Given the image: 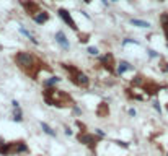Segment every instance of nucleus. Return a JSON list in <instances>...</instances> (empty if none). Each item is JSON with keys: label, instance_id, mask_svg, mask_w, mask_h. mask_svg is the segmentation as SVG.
<instances>
[{"label": "nucleus", "instance_id": "16", "mask_svg": "<svg viewBox=\"0 0 168 156\" xmlns=\"http://www.w3.org/2000/svg\"><path fill=\"white\" fill-rule=\"evenodd\" d=\"M149 55H150V57H158V54H157L155 51H152V49L149 51Z\"/></svg>", "mask_w": 168, "mask_h": 156}, {"label": "nucleus", "instance_id": "18", "mask_svg": "<svg viewBox=\"0 0 168 156\" xmlns=\"http://www.w3.org/2000/svg\"><path fill=\"white\" fill-rule=\"evenodd\" d=\"M96 133H98L100 137H103V135H105V132H103V130H100V129H96Z\"/></svg>", "mask_w": 168, "mask_h": 156}, {"label": "nucleus", "instance_id": "11", "mask_svg": "<svg viewBox=\"0 0 168 156\" xmlns=\"http://www.w3.org/2000/svg\"><path fill=\"white\" fill-rule=\"evenodd\" d=\"M41 129L44 130V133H47V135H51V137H56V132L51 129V127L46 124V122H41Z\"/></svg>", "mask_w": 168, "mask_h": 156}, {"label": "nucleus", "instance_id": "4", "mask_svg": "<svg viewBox=\"0 0 168 156\" xmlns=\"http://www.w3.org/2000/svg\"><path fill=\"white\" fill-rule=\"evenodd\" d=\"M57 13H59V16L64 20L65 25H69L74 31H77V23L74 21V18H72V15H70L67 10H65V8H59V10H57Z\"/></svg>", "mask_w": 168, "mask_h": 156}, {"label": "nucleus", "instance_id": "6", "mask_svg": "<svg viewBox=\"0 0 168 156\" xmlns=\"http://www.w3.org/2000/svg\"><path fill=\"white\" fill-rule=\"evenodd\" d=\"M56 42H57V44H59L62 49H69V47H70L67 38H65V34H64L62 31H57V33H56Z\"/></svg>", "mask_w": 168, "mask_h": 156}, {"label": "nucleus", "instance_id": "7", "mask_svg": "<svg viewBox=\"0 0 168 156\" xmlns=\"http://www.w3.org/2000/svg\"><path fill=\"white\" fill-rule=\"evenodd\" d=\"M33 20L36 21V23H39V25H42V23H46V21L49 20V13L47 11H39V13H36V15L33 16Z\"/></svg>", "mask_w": 168, "mask_h": 156}, {"label": "nucleus", "instance_id": "21", "mask_svg": "<svg viewBox=\"0 0 168 156\" xmlns=\"http://www.w3.org/2000/svg\"><path fill=\"white\" fill-rule=\"evenodd\" d=\"M83 2H86V3H90V2H91V0H83Z\"/></svg>", "mask_w": 168, "mask_h": 156}, {"label": "nucleus", "instance_id": "20", "mask_svg": "<svg viewBox=\"0 0 168 156\" xmlns=\"http://www.w3.org/2000/svg\"><path fill=\"white\" fill-rule=\"evenodd\" d=\"M101 2H103L105 5H108V0H101Z\"/></svg>", "mask_w": 168, "mask_h": 156}, {"label": "nucleus", "instance_id": "15", "mask_svg": "<svg viewBox=\"0 0 168 156\" xmlns=\"http://www.w3.org/2000/svg\"><path fill=\"white\" fill-rule=\"evenodd\" d=\"M88 54H91V55H98V49H96V47H88Z\"/></svg>", "mask_w": 168, "mask_h": 156}, {"label": "nucleus", "instance_id": "5", "mask_svg": "<svg viewBox=\"0 0 168 156\" xmlns=\"http://www.w3.org/2000/svg\"><path fill=\"white\" fill-rule=\"evenodd\" d=\"M21 5L25 7V10L28 11V13H31V15L34 16L36 13H39L41 10H39V7H38V3H33V2H26V0H21Z\"/></svg>", "mask_w": 168, "mask_h": 156}, {"label": "nucleus", "instance_id": "17", "mask_svg": "<svg viewBox=\"0 0 168 156\" xmlns=\"http://www.w3.org/2000/svg\"><path fill=\"white\" fill-rule=\"evenodd\" d=\"M153 108H155V109H157L158 112H162V108H160V104H158L157 101H155V103H153Z\"/></svg>", "mask_w": 168, "mask_h": 156}, {"label": "nucleus", "instance_id": "13", "mask_svg": "<svg viewBox=\"0 0 168 156\" xmlns=\"http://www.w3.org/2000/svg\"><path fill=\"white\" fill-rule=\"evenodd\" d=\"M61 81V78H57V76H52V78H49V80L44 81V86H52V85L56 83H59Z\"/></svg>", "mask_w": 168, "mask_h": 156}, {"label": "nucleus", "instance_id": "8", "mask_svg": "<svg viewBox=\"0 0 168 156\" xmlns=\"http://www.w3.org/2000/svg\"><path fill=\"white\" fill-rule=\"evenodd\" d=\"M160 21H162V26H163V31H165V36L168 39V13H163L160 16Z\"/></svg>", "mask_w": 168, "mask_h": 156}, {"label": "nucleus", "instance_id": "22", "mask_svg": "<svg viewBox=\"0 0 168 156\" xmlns=\"http://www.w3.org/2000/svg\"><path fill=\"white\" fill-rule=\"evenodd\" d=\"M165 70H166V72H168V63H166V67H165Z\"/></svg>", "mask_w": 168, "mask_h": 156}, {"label": "nucleus", "instance_id": "12", "mask_svg": "<svg viewBox=\"0 0 168 156\" xmlns=\"http://www.w3.org/2000/svg\"><path fill=\"white\" fill-rule=\"evenodd\" d=\"M131 23H132L134 26H139V28H149L150 23H147V21H142V20H131Z\"/></svg>", "mask_w": 168, "mask_h": 156}, {"label": "nucleus", "instance_id": "19", "mask_svg": "<svg viewBox=\"0 0 168 156\" xmlns=\"http://www.w3.org/2000/svg\"><path fill=\"white\" fill-rule=\"evenodd\" d=\"M129 114L131 116H136V109H129Z\"/></svg>", "mask_w": 168, "mask_h": 156}, {"label": "nucleus", "instance_id": "3", "mask_svg": "<svg viewBox=\"0 0 168 156\" xmlns=\"http://www.w3.org/2000/svg\"><path fill=\"white\" fill-rule=\"evenodd\" d=\"M64 67L70 72V75H72V81H74L75 85H78V86H88V76H86L85 73L78 72L77 68L69 67V65H64Z\"/></svg>", "mask_w": 168, "mask_h": 156}, {"label": "nucleus", "instance_id": "23", "mask_svg": "<svg viewBox=\"0 0 168 156\" xmlns=\"http://www.w3.org/2000/svg\"><path fill=\"white\" fill-rule=\"evenodd\" d=\"M113 2H119V0H113Z\"/></svg>", "mask_w": 168, "mask_h": 156}, {"label": "nucleus", "instance_id": "1", "mask_svg": "<svg viewBox=\"0 0 168 156\" xmlns=\"http://www.w3.org/2000/svg\"><path fill=\"white\" fill-rule=\"evenodd\" d=\"M44 99L46 103L51 106H67L65 103H70V98L64 93L61 89H56V88H49L44 91Z\"/></svg>", "mask_w": 168, "mask_h": 156}, {"label": "nucleus", "instance_id": "24", "mask_svg": "<svg viewBox=\"0 0 168 156\" xmlns=\"http://www.w3.org/2000/svg\"><path fill=\"white\" fill-rule=\"evenodd\" d=\"M166 111H168V106H166Z\"/></svg>", "mask_w": 168, "mask_h": 156}, {"label": "nucleus", "instance_id": "2", "mask_svg": "<svg viewBox=\"0 0 168 156\" xmlns=\"http://www.w3.org/2000/svg\"><path fill=\"white\" fill-rule=\"evenodd\" d=\"M15 62L18 63V67L21 68V70H25V72H28L30 73L31 72V68L34 67V57L31 54H28V52H18L17 55H15Z\"/></svg>", "mask_w": 168, "mask_h": 156}, {"label": "nucleus", "instance_id": "10", "mask_svg": "<svg viewBox=\"0 0 168 156\" xmlns=\"http://www.w3.org/2000/svg\"><path fill=\"white\" fill-rule=\"evenodd\" d=\"M78 140L82 141V143H86V145L95 143V138H93L91 135H78Z\"/></svg>", "mask_w": 168, "mask_h": 156}, {"label": "nucleus", "instance_id": "9", "mask_svg": "<svg viewBox=\"0 0 168 156\" xmlns=\"http://www.w3.org/2000/svg\"><path fill=\"white\" fill-rule=\"evenodd\" d=\"M129 68H131V63L126 62V60H122L119 65H118V73H124V72H127Z\"/></svg>", "mask_w": 168, "mask_h": 156}, {"label": "nucleus", "instance_id": "14", "mask_svg": "<svg viewBox=\"0 0 168 156\" xmlns=\"http://www.w3.org/2000/svg\"><path fill=\"white\" fill-rule=\"evenodd\" d=\"M13 119H15L17 122H20V120H21V111H20V108H15V114H13Z\"/></svg>", "mask_w": 168, "mask_h": 156}]
</instances>
